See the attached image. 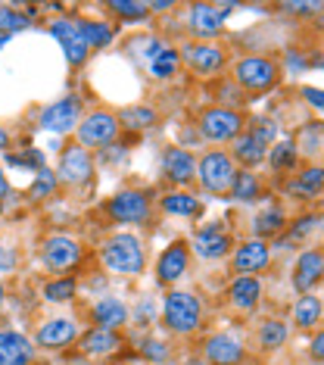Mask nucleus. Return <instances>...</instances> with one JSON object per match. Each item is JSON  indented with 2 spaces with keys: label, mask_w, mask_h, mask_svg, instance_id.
<instances>
[{
  "label": "nucleus",
  "mask_w": 324,
  "mask_h": 365,
  "mask_svg": "<svg viewBox=\"0 0 324 365\" xmlns=\"http://www.w3.org/2000/svg\"><path fill=\"white\" fill-rule=\"evenodd\" d=\"M35 359V346L19 331H0V365H28Z\"/></svg>",
  "instance_id": "nucleus-16"
},
{
  "label": "nucleus",
  "mask_w": 324,
  "mask_h": 365,
  "mask_svg": "<svg viewBox=\"0 0 324 365\" xmlns=\"http://www.w3.org/2000/svg\"><path fill=\"white\" fill-rule=\"evenodd\" d=\"M234 160H240L246 169H249V165H259L265 160V144L253 135V131H246V135H237L234 138Z\"/></svg>",
  "instance_id": "nucleus-26"
},
{
  "label": "nucleus",
  "mask_w": 324,
  "mask_h": 365,
  "mask_svg": "<svg viewBox=\"0 0 324 365\" xmlns=\"http://www.w3.org/2000/svg\"><path fill=\"white\" fill-rule=\"evenodd\" d=\"M119 346H122V337L115 331H103V328H94L81 340V350L88 356H106V353H115Z\"/></svg>",
  "instance_id": "nucleus-25"
},
{
  "label": "nucleus",
  "mask_w": 324,
  "mask_h": 365,
  "mask_svg": "<svg viewBox=\"0 0 324 365\" xmlns=\"http://www.w3.org/2000/svg\"><path fill=\"white\" fill-rule=\"evenodd\" d=\"M184 60L197 76H212V72H219L224 66V53L212 44H190L184 51Z\"/></svg>",
  "instance_id": "nucleus-22"
},
{
  "label": "nucleus",
  "mask_w": 324,
  "mask_h": 365,
  "mask_svg": "<svg viewBox=\"0 0 324 365\" xmlns=\"http://www.w3.org/2000/svg\"><path fill=\"white\" fill-rule=\"evenodd\" d=\"M44 297L50 303H69L75 297V281L72 278H60V281H50L44 287Z\"/></svg>",
  "instance_id": "nucleus-37"
},
{
  "label": "nucleus",
  "mask_w": 324,
  "mask_h": 365,
  "mask_svg": "<svg viewBox=\"0 0 324 365\" xmlns=\"http://www.w3.org/2000/svg\"><path fill=\"white\" fill-rule=\"evenodd\" d=\"M162 210L169 212V215H184V219H194V215L203 212V203L197 200V197H190V194H165L162 197Z\"/></svg>",
  "instance_id": "nucleus-27"
},
{
  "label": "nucleus",
  "mask_w": 324,
  "mask_h": 365,
  "mask_svg": "<svg viewBox=\"0 0 324 365\" xmlns=\"http://www.w3.org/2000/svg\"><path fill=\"white\" fill-rule=\"evenodd\" d=\"M231 194H234V200H256L259 197V178L253 175V172H237V178H234V185H231Z\"/></svg>",
  "instance_id": "nucleus-34"
},
{
  "label": "nucleus",
  "mask_w": 324,
  "mask_h": 365,
  "mask_svg": "<svg viewBox=\"0 0 324 365\" xmlns=\"http://www.w3.org/2000/svg\"><path fill=\"white\" fill-rule=\"evenodd\" d=\"M284 228V210L281 206H271V210H265L256 215V240H262V237H271V235H278V231Z\"/></svg>",
  "instance_id": "nucleus-31"
},
{
  "label": "nucleus",
  "mask_w": 324,
  "mask_h": 365,
  "mask_svg": "<svg viewBox=\"0 0 324 365\" xmlns=\"http://www.w3.org/2000/svg\"><path fill=\"white\" fill-rule=\"evenodd\" d=\"M321 272H324V259L318 250H305L303 256L296 259V269H293V287L299 294H309V290L321 281Z\"/></svg>",
  "instance_id": "nucleus-19"
},
{
  "label": "nucleus",
  "mask_w": 324,
  "mask_h": 365,
  "mask_svg": "<svg viewBox=\"0 0 324 365\" xmlns=\"http://www.w3.org/2000/svg\"><path fill=\"white\" fill-rule=\"evenodd\" d=\"M299 144H303L305 153L318 156V153H321V122H312L309 128L299 131Z\"/></svg>",
  "instance_id": "nucleus-39"
},
{
  "label": "nucleus",
  "mask_w": 324,
  "mask_h": 365,
  "mask_svg": "<svg viewBox=\"0 0 324 365\" xmlns=\"http://www.w3.org/2000/svg\"><path fill=\"white\" fill-rule=\"evenodd\" d=\"M75 334H78V328H75V322L69 319H50L41 325L38 331V346H44V350H63V346H69Z\"/></svg>",
  "instance_id": "nucleus-18"
},
{
  "label": "nucleus",
  "mask_w": 324,
  "mask_h": 365,
  "mask_svg": "<svg viewBox=\"0 0 324 365\" xmlns=\"http://www.w3.org/2000/svg\"><path fill=\"white\" fill-rule=\"evenodd\" d=\"M81 244L75 237H66V235H53L44 240L41 247V256H44V265L50 272H69L72 265H78L81 259Z\"/></svg>",
  "instance_id": "nucleus-6"
},
{
  "label": "nucleus",
  "mask_w": 324,
  "mask_h": 365,
  "mask_svg": "<svg viewBox=\"0 0 324 365\" xmlns=\"http://www.w3.org/2000/svg\"><path fill=\"white\" fill-rule=\"evenodd\" d=\"M90 319L97 322V328L115 331V328H122L125 322H128V309H125V303L115 300V297H103V300H97L94 312H90Z\"/></svg>",
  "instance_id": "nucleus-23"
},
{
  "label": "nucleus",
  "mask_w": 324,
  "mask_h": 365,
  "mask_svg": "<svg viewBox=\"0 0 324 365\" xmlns=\"http://www.w3.org/2000/svg\"><path fill=\"white\" fill-rule=\"evenodd\" d=\"M312 228H318V215H305V219H299V225L293 228V237H305Z\"/></svg>",
  "instance_id": "nucleus-43"
},
{
  "label": "nucleus",
  "mask_w": 324,
  "mask_h": 365,
  "mask_svg": "<svg viewBox=\"0 0 324 365\" xmlns=\"http://www.w3.org/2000/svg\"><path fill=\"white\" fill-rule=\"evenodd\" d=\"M206 359L212 365H237L244 359V346L231 334H212L206 340Z\"/></svg>",
  "instance_id": "nucleus-20"
},
{
  "label": "nucleus",
  "mask_w": 324,
  "mask_h": 365,
  "mask_svg": "<svg viewBox=\"0 0 324 365\" xmlns=\"http://www.w3.org/2000/svg\"><path fill=\"white\" fill-rule=\"evenodd\" d=\"M0 306H4V284H0Z\"/></svg>",
  "instance_id": "nucleus-50"
},
{
  "label": "nucleus",
  "mask_w": 324,
  "mask_h": 365,
  "mask_svg": "<svg viewBox=\"0 0 324 365\" xmlns=\"http://www.w3.org/2000/svg\"><path fill=\"white\" fill-rule=\"evenodd\" d=\"M47 31L60 41V47L66 51V60H69L72 66H85L90 51H88L85 38H81V31H78V22L75 19H53Z\"/></svg>",
  "instance_id": "nucleus-10"
},
{
  "label": "nucleus",
  "mask_w": 324,
  "mask_h": 365,
  "mask_svg": "<svg viewBox=\"0 0 324 365\" xmlns=\"http://www.w3.org/2000/svg\"><path fill=\"white\" fill-rule=\"evenodd\" d=\"M293 322L299 328H315L321 322V300L318 297H309V294H303L296 300L293 306Z\"/></svg>",
  "instance_id": "nucleus-29"
},
{
  "label": "nucleus",
  "mask_w": 324,
  "mask_h": 365,
  "mask_svg": "<svg viewBox=\"0 0 324 365\" xmlns=\"http://www.w3.org/2000/svg\"><path fill=\"white\" fill-rule=\"evenodd\" d=\"M162 172L165 178L172 181V185H190V181L197 178V160L190 156L184 147H169L162 156Z\"/></svg>",
  "instance_id": "nucleus-14"
},
{
  "label": "nucleus",
  "mask_w": 324,
  "mask_h": 365,
  "mask_svg": "<svg viewBox=\"0 0 324 365\" xmlns=\"http://www.w3.org/2000/svg\"><path fill=\"white\" fill-rule=\"evenodd\" d=\"M296 156H299V147L290 144V140H278L268 153V163L274 165V172H287L296 165Z\"/></svg>",
  "instance_id": "nucleus-32"
},
{
  "label": "nucleus",
  "mask_w": 324,
  "mask_h": 365,
  "mask_svg": "<svg viewBox=\"0 0 324 365\" xmlns=\"http://www.w3.org/2000/svg\"><path fill=\"white\" fill-rule=\"evenodd\" d=\"M119 135V119L113 113H90L78 125V144L85 147H106Z\"/></svg>",
  "instance_id": "nucleus-8"
},
{
  "label": "nucleus",
  "mask_w": 324,
  "mask_h": 365,
  "mask_svg": "<svg viewBox=\"0 0 324 365\" xmlns=\"http://www.w3.org/2000/svg\"><path fill=\"white\" fill-rule=\"evenodd\" d=\"M6 144H10V135H6V131H4V128H0V150H4V147H6Z\"/></svg>",
  "instance_id": "nucleus-46"
},
{
  "label": "nucleus",
  "mask_w": 324,
  "mask_h": 365,
  "mask_svg": "<svg viewBox=\"0 0 324 365\" xmlns=\"http://www.w3.org/2000/svg\"><path fill=\"white\" fill-rule=\"evenodd\" d=\"M321 178H324V169L321 165H312V169H305L303 172V178H299V190H303V194H309V197H315L321 190Z\"/></svg>",
  "instance_id": "nucleus-40"
},
{
  "label": "nucleus",
  "mask_w": 324,
  "mask_h": 365,
  "mask_svg": "<svg viewBox=\"0 0 324 365\" xmlns=\"http://www.w3.org/2000/svg\"><path fill=\"white\" fill-rule=\"evenodd\" d=\"M78 22V31L81 38H85L88 51H94V47H106L113 41V29L103 26V22H90V19H75Z\"/></svg>",
  "instance_id": "nucleus-30"
},
{
  "label": "nucleus",
  "mask_w": 324,
  "mask_h": 365,
  "mask_svg": "<svg viewBox=\"0 0 324 365\" xmlns=\"http://www.w3.org/2000/svg\"><path fill=\"white\" fill-rule=\"evenodd\" d=\"M94 175V160L85 147H66L63 150V160H60V169H56V178L66 181V185H85Z\"/></svg>",
  "instance_id": "nucleus-11"
},
{
  "label": "nucleus",
  "mask_w": 324,
  "mask_h": 365,
  "mask_svg": "<svg viewBox=\"0 0 324 365\" xmlns=\"http://www.w3.org/2000/svg\"><path fill=\"white\" fill-rule=\"evenodd\" d=\"M6 194V178H4V172H0V197Z\"/></svg>",
  "instance_id": "nucleus-47"
},
{
  "label": "nucleus",
  "mask_w": 324,
  "mask_h": 365,
  "mask_svg": "<svg viewBox=\"0 0 324 365\" xmlns=\"http://www.w3.org/2000/svg\"><path fill=\"white\" fill-rule=\"evenodd\" d=\"M81 122V101L78 97H63V101L50 103L41 110V128L53 131V135H66Z\"/></svg>",
  "instance_id": "nucleus-7"
},
{
  "label": "nucleus",
  "mask_w": 324,
  "mask_h": 365,
  "mask_svg": "<svg viewBox=\"0 0 324 365\" xmlns=\"http://www.w3.org/2000/svg\"><path fill=\"white\" fill-rule=\"evenodd\" d=\"M190 265V250L187 244H181V240H174V244L160 256V262H156V278L162 281V284H174L181 275L187 272Z\"/></svg>",
  "instance_id": "nucleus-15"
},
{
  "label": "nucleus",
  "mask_w": 324,
  "mask_h": 365,
  "mask_svg": "<svg viewBox=\"0 0 324 365\" xmlns=\"http://www.w3.org/2000/svg\"><path fill=\"white\" fill-rule=\"evenodd\" d=\"M244 128V115L237 110H228V106H212L199 115V131L209 140H234Z\"/></svg>",
  "instance_id": "nucleus-4"
},
{
  "label": "nucleus",
  "mask_w": 324,
  "mask_h": 365,
  "mask_svg": "<svg viewBox=\"0 0 324 365\" xmlns=\"http://www.w3.org/2000/svg\"><path fill=\"white\" fill-rule=\"evenodd\" d=\"M119 119V125H125V128H135V131H140V128H150L156 122V113L150 110V106H128V110H122V115H115Z\"/></svg>",
  "instance_id": "nucleus-33"
},
{
  "label": "nucleus",
  "mask_w": 324,
  "mask_h": 365,
  "mask_svg": "<svg viewBox=\"0 0 324 365\" xmlns=\"http://www.w3.org/2000/svg\"><path fill=\"white\" fill-rule=\"evenodd\" d=\"M110 215L115 222H125V225H140L150 215V203L140 190H122L110 200Z\"/></svg>",
  "instance_id": "nucleus-12"
},
{
  "label": "nucleus",
  "mask_w": 324,
  "mask_h": 365,
  "mask_svg": "<svg viewBox=\"0 0 324 365\" xmlns=\"http://www.w3.org/2000/svg\"><path fill=\"white\" fill-rule=\"evenodd\" d=\"M187 365H209V362H203V359H190Z\"/></svg>",
  "instance_id": "nucleus-48"
},
{
  "label": "nucleus",
  "mask_w": 324,
  "mask_h": 365,
  "mask_svg": "<svg viewBox=\"0 0 324 365\" xmlns=\"http://www.w3.org/2000/svg\"><path fill=\"white\" fill-rule=\"evenodd\" d=\"M178 51L174 47H169V44H162V41H153L150 44V51H147V72L153 78H160V81H165V78H172L174 72H178Z\"/></svg>",
  "instance_id": "nucleus-17"
},
{
  "label": "nucleus",
  "mask_w": 324,
  "mask_h": 365,
  "mask_svg": "<svg viewBox=\"0 0 324 365\" xmlns=\"http://www.w3.org/2000/svg\"><path fill=\"white\" fill-rule=\"evenodd\" d=\"M106 6H110L113 13H119L122 19H144V16L150 13V6L137 4V0H128V4H125V0H113V4H106Z\"/></svg>",
  "instance_id": "nucleus-38"
},
{
  "label": "nucleus",
  "mask_w": 324,
  "mask_h": 365,
  "mask_svg": "<svg viewBox=\"0 0 324 365\" xmlns=\"http://www.w3.org/2000/svg\"><path fill=\"white\" fill-rule=\"evenodd\" d=\"M144 247L135 235H115L103 244V265L115 275H140L144 272Z\"/></svg>",
  "instance_id": "nucleus-1"
},
{
  "label": "nucleus",
  "mask_w": 324,
  "mask_h": 365,
  "mask_svg": "<svg viewBox=\"0 0 324 365\" xmlns=\"http://www.w3.org/2000/svg\"><path fill=\"white\" fill-rule=\"evenodd\" d=\"M153 319H156V306H153V300H140V306H137V322H140V325H150Z\"/></svg>",
  "instance_id": "nucleus-42"
},
{
  "label": "nucleus",
  "mask_w": 324,
  "mask_h": 365,
  "mask_svg": "<svg viewBox=\"0 0 324 365\" xmlns=\"http://www.w3.org/2000/svg\"><path fill=\"white\" fill-rule=\"evenodd\" d=\"M31 26V10H22V6L13 4H0V35H13V31H22Z\"/></svg>",
  "instance_id": "nucleus-28"
},
{
  "label": "nucleus",
  "mask_w": 324,
  "mask_h": 365,
  "mask_svg": "<svg viewBox=\"0 0 324 365\" xmlns=\"http://www.w3.org/2000/svg\"><path fill=\"white\" fill-rule=\"evenodd\" d=\"M187 29H190V35L199 38V44H203L206 38L221 35L224 16L215 10V4H190V10H187Z\"/></svg>",
  "instance_id": "nucleus-13"
},
{
  "label": "nucleus",
  "mask_w": 324,
  "mask_h": 365,
  "mask_svg": "<svg viewBox=\"0 0 324 365\" xmlns=\"http://www.w3.org/2000/svg\"><path fill=\"white\" fill-rule=\"evenodd\" d=\"M259 340H262L265 350H274V346H281V344L287 340V325H284V322H278V319H268V322L262 325Z\"/></svg>",
  "instance_id": "nucleus-36"
},
{
  "label": "nucleus",
  "mask_w": 324,
  "mask_h": 365,
  "mask_svg": "<svg viewBox=\"0 0 324 365\" xmlns=\"http://www.w3.org/2000/svg\"><path fill=\"white\" fill-rule=\"evenodd\" d=\"M268 259H271V253L262 240H246L234 253V269L240 275H256V272H262L265 265H268Z\"/></svg>",
  "instance_id": "nucleus-21"
},
{
  "label": "nucleus",
  "mask_w": 324,
  "mask_h": 365,
  "mask_svg": "<svg viewBox=\"0 0 324 365\" xmlns=\"http://www.w3.org/2000/svg\"><path fill=\"white\" fill-rule=\"evenodd\" d=\"M303 97L315 106V110H321V91H318V88H305V91H303Z\"/></svg>",
  "instance_id": "nucleus-44"
},
{
  "label": "nucleus",
  "mask_w": 324,
  "mask_h": 365,
  "mask_svg": "<svg viewBox=\"0 0 324 365\" xmlns=\"http://www.w3.org/2000/svg\"><path fill=\"white\" fill-rule=\"evenodd\" d=\"M140 350H144L150 359H156V362H162L165 356H169V350H165V344H160V340H147L144 346H140Z\"/></svg>",
  "instance_id": "nucleus-41"
},
{
  "label": "nucleus",
  "mask_w": 324,
  "mask_h": 365,
  "mask_svg": "<svg viewBox=\"0 0 324 365\" xmlns=\"http://www.w3.org/2000/svg\"><path fill=\"white\" fill-rule=\"evenodd\" d=\"M199 319H203V309H199V300L187 290H172L165 294L162 303V322L178 334H190V331L199 328Z\"/></svg>",
  "instance_id": "nucleus-2"
},
{
  "label": "nucleus",
  "mask_w": 324,
  "mask_h": 365,
  "mask_svg": "<svg viewBox=\"0 0 324 365\" xmlns=\"http://www.w3.org/2000/svg\"><path fill=\"white\" fill-rule=\"evenodd\" d=\"M56 185H60L56 172L41 169V172H38V178H35V185L28 187V197H31V200H44V197H50V194L56 190Z\"/></svg>",
  "instance_id": "nucleus-35"
},
{
  "label": "nucleus",
  "mask_w": 324,
  "mask_h": 365,
  "mask_svg": "<svg viewBox=\"0 0 324 365\" xmlns=\"http://www.w3.org/2000/svg\"><path fill=\"white\" fill-rule=\"evenodd\" d=\"M197 178L203 181V187L212 190V194H228L231 185H234V178H237V165L228 153L212 150L197 163Z\"/></svg>",
  "instance_id": "nucleus-3"
},
{
  "label": "nucleus",
  "mask_w": 324,
  "mask_h": 365,
  "mask_svg": "<svg viewBox=\"0 0 324 365\" xmlns=\"http://www.w3.org/2000/svg\"><path fill=\"white\" fill-rule=\"evenodd\" d=\"M234 78L240 88L246 91H265L278 81V66H274L268 56H244L234 66Z\"/></svg>",
  "instance_id": "nucleus-5"
},
{
  "label": "nucleus",
  "mask_w": 324,
  "mask_h": 365,
  "mask_svg": "<svg viewBox=\"0 0 324 365\" xmlns=\"http://www.w3.org/2000/svg\"><path fill=\"white\" fill-rule=\"evenodd\" d=\"M231 247H234V237L221 222H209L194 235V253L199 259H221Z\"/></svg>",
  "instance_id": "nucleus-9"
},
{
  "label": "nucleus",
  "mask_w": 324,
  "mask_h": 365,
  "mask_svg": "<svg viewBox=\"0 0 324 365\" xmlns=\"http://www.w3.org/2000/svg\"><path fill=\"white\" fill-rule=\"evenodd\" d=\"M231 297V306H237V309H256L259 306V297H262V284L256 275H240L234 284L228 290Z\"/></svg>",
  "instance_id": "nucleus-24"
},
{
  "label": "nucleus",
  "mask_w": 324,
  "mask_h": 365,
  "mask_svg": "<svg viewBox=\"0 0 324 365\" xmlns=\"http://www.w3.org/2000/svg\"><path fill=\"white\" fill-rule=\"evenodd\" d=\"M321 346H324V340H321V334H318V337H315V344H312V353H315V359H321V353H324Z\"/></svg>",
  "instance_id": "nucleus-45"
},
{
  "label": "nucleus",
  "mask_w": 324,
  "mask_h": 365,
  "mask_svg": "<svg viewBox=\"0 0 324 365\" xmlns=\"http://www.w3.org/2000/svg\"><path fill=\"white\" fill-rule=\"evenodd\" d=\"M6 41H10V35H0V47H4V44H6Z\"/></svg>",
  "instance_id": "nucleus-49"
}]
</instances>
